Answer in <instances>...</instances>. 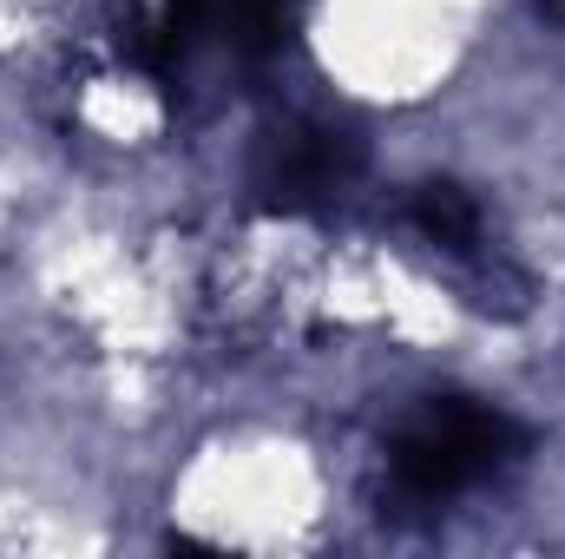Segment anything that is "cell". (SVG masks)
I'll return each mask as SVG.
<instances>
[{
  "label": "cell",
  "mask_w": 565,
  "mask_h": 559,
  "mask_svg": "<svg viewBox=\"0 0 565 559\" xmlns=\"http://www.w3.org/2000/svg\"><path fill=\"white\" fill-rule=\"evenodd\" d=\"M520 447V428L500 415V409H480V402H427L402 421L388 461H395V487L415 494V500H447L460 494L467 481H480L487 467H500L507 454Z\"/></svg>",
  "instance_id": "1"
},
{
  "label": "cell",
  "mask_w": 565,
  "mask_h": 559,
  "mask_svg": "<svg viewBox=\"0 0 565 559\" xmlns=\"http://www.w3.org/2000/svg\"><path fill=\"white\" fill-rule=\"evenodd\" d=\"M546 7H553V13H565V0H546Z\"/></svg>",
  "instance_id": "5"
},
{
  "label": "cell",
  "mask_w": 565,
  "mask_h": 559,
  "mask_svg": "<svg viewBox=\"0 0 565 559\" xmlns=\"http://www.w3.org/2000/svg\"><path fill=\"white\" fill-rule=\"evenodd\" d=\"M355 165H362V151H355L349 133H335V126H289L257 158V198L270 211H316L355 178Z\"/></svg>",
  "instance_id": "2"
},
{
  "label": "cell",
  "mask_w": 565,
  "mask_h": 559,
  "mask_svg": "<svg viewBox=\"0 0 565 559\" xmlns=\"http://www.w3.org/2000/svg\"><path fill=\"white\" fill-rule=\"evenodd\" d=\"M217 27L250 60H264V53H277L289 40V0H217Z\"/></svg>",
  "instance_id": "4"
},
{
  "label": "cell",
  "mask_w": 565,
  "mask_h": 559,
  "mask_svg": "<svg viewBox=\"0 0 565 559\" xmlns=\"http://www.w3.org/2000/svg\"><path fill=\"white\" fill-rule=\"evenodd\" d=\"M415 224H422V238L447 244V251H467L480 238V211L460 184H422L415 191Z\"/></svg>",
  "instance_id": "3"
}]
</instances>
